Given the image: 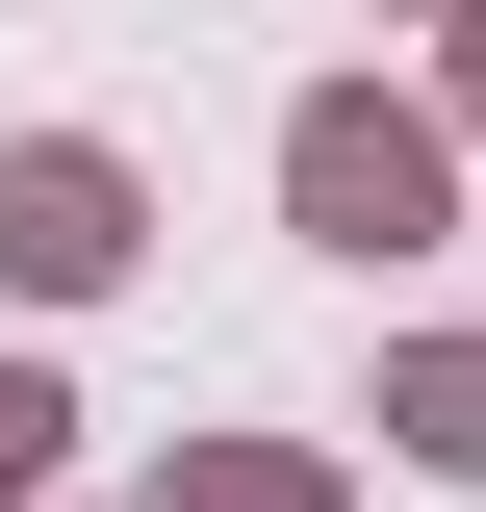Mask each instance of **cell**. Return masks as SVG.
Listing matches in <instances>:
<instances>
[{
	"label": "cell",
	"mask_w": 486,
	"mask_h": 512,
	"mask_svg": "<svg viewBox=\"0 0 486 512\" xmlns=\"http://www.w3.org/2000/svg\"><path fill=\"white\" fill-rule=\"evenodd\" d=\"M307 231H333V256H410V231H435V154H410L384 103H307Z\"/></svg>",
	"instance_id": "obj_1"
},
{
	"label": "cell",
	"mask_w": 486,
	"mask_h": 512,
	"mask_svg": "<svg viewBox=\"0 0 486 512\" xmlns=\"http://www.w3.org/2000/svg\"><path fill=\"white\" fill-rule=\"evenodd\" d=\"M0 256H26V282H103V256H128V180H103V154H26V180H0Z\"/></svg>",
	"instance_id": "obj_2"
}]
</instances>
